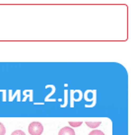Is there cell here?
I'll list each match as a JSON object with an SVG mask.
<instances>
[{
	"mask_svg": "<svg viewBox=\"0 0 135 135\" xmlns=\"http://www.w3.org/2000/svg\"><path fill=\"white\" fill-rule=\"evenodd\" d=\"M58 135H76V134H75V131L73 130V128L72 127L65 126V127L60 129Z\"/></svg>",
	"mask_w": 135,
	"mask_h": 135,
	"instance_id": "cell-2",
	"label": "cell"
},
{
	"mask_svg": "<svg viewBox=\"0 0 135 135\" xmlns=\"http://www.w3.org/2000/svg\"><path fill=\"white\" fill-rule=\"evenodd\" d=\"M5 133H6V128L0 122V135H5Z\"/></svg>",
	"mask_w": 135,
	"mask_h": 135,
	"instance_id": "cell-6",
	"label": "cell"
},
{
	"mask_svg": "<svg viewBox=\"0 0 135 135\" xmlns=\"http://www.w3.org/2000/svg\"><path fill=\"white\" fill-rule=\"evenodd\" d=\"M11 135H26V134H25L24 131H22V130H15V131L12 132Z\"/></svg>",
	"mask_w": 135,
	"mask_h": 135,
	"instance_id": "cell-7",
	"label": "cell"
},
{
	"mask_svg": "<svg viewBox=\"0 0 135 135\" xmlns=\"http://www.w3.org/2000/svg\"><path fill=\"white\" fill-rule=\"evenodd\" d=\"M86 125L88 127H91V128H97L100 124H101V121H86L85 122Z\"/></svg>",
	"mask_w": 135,
	"mask_h": 135,
	"instance_id": "cell-3",
	"label": "cell"
},
{
	"mask_svg": "<svg viewBox=\"0 0 135 135\" xmlns=\"http://www.w3.org/2000/svg\"><path fill=\"white\" fill-rule=\"evenodd\" d=\"M82 124V121H69V125L72 127H79Z\"/></svg>",
	"mask_w": 135,
	"mask_h": 135,
	"instance_id": "cell-4",
	"label": "cell"
},
{
	"mask_svg": "<svg viewBox=\"0 0 135 135\" xmlns=\"http://www.w3.org/2000/svg\"><path fill=\"white\" fill-rule=\"evenodd\" d=\"M89 135H105V133L103 131H101V130H93V131L91 132V133H89Z\"/></svg>",
	"mask_w": 135,
	"mask_h": 135,
	"instance_id": "cell-5",
	"label": "cell"
},
{
	"mask_svg": "<svg viewBox=\"0 0 135 135\" xmlns=\"http://www.w3.org/2000/svg\"><path fill=\"white\" fill-rule=\"evenodd\" d=\"M44 132V126L41 122L34 121L29 125V133L31 135H41Z\"/></svg>",
	"mask_w": 135,
	"mask_h": 135,
	"instance_id": "cell-1",
	"label": "cell"
}]
</instances>
